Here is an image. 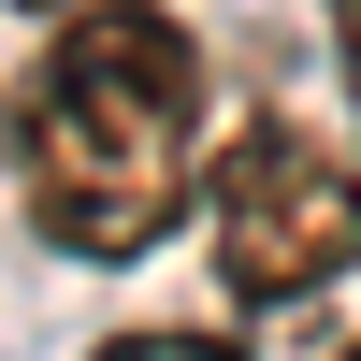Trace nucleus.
<instances>
[{"mask_svg": "<svg viewBox=\"0 0 361 361\" xmlns=\"http://www.w3.org/2000/svg\"><path fill=\"white\" fill-rule=\"evenodd\" d=\"M0 145H15L29 231H58L73 260H145L173 217H188L202 159H217L202 44L159 15V0H87V15H58L44 58L15 73Z\"/></svg>", "mask_w": 361, "mask_h": 361, "instance_id": "f257e3e1", "label": "nucleus"}, {"mask_svg": "<svg viewBox=\"0 0 361 361\" xmlns=\"http://www.w3.org/2000/svg\"><path fill=\"white\" fill-rule=\"evenodd\" d=\"M202 231H217V289L231 304H318V289L361 260V159H333L289 116H246V130L202 159Z\"/></svg>", "mask_w": 361, "mask_h": 361, "instance_id": "f03ea898", "label": "nucleus"}, {"mask_svg": "<svg viewBox=\"0 0 361 361\" xmlns=\"http://www.w3.org/2000/svg\"><path fill=\"white\" fill-rule=\"evenodd\" d=\"M102 361H246V347H217V333H102Z\"/></svg>", "mask_w": 361, "mask_h": 361, "instance_id": "7ed1b4c3", "label": "nucleus"}, {"mask_svg": "<svg viewBox=\"0 0 361 361\" xmlns=\"http://www.w3.org/2000/svg\"><path fill=\"white\" fill-rule=\"evenodd\" d=\"M333 58H347V102H361V0H333Z\"/></svg>", "mask_w": 361, "mask_h": 361, "instance_id": "20e7f679", "label": "nucleus"}, {"mask_svg": "<svg viewBox=\"0 0 361 361\" xmlns=\"http://www.w3.org/2000/svg\"><path fill=\"white\" fill-rule=\"evenodd\" d=\"M15 15H44V29H58V15H87V0H15Z\"/></svg>", "mask_w": 361, "mask_h": 361, "instance_id": "39448f33", "label": "nucleus"}, {"mask_svg": "<svg viewBox=\"0 0 361 361\" xmlns=\"http://www.w3.org/2000/svg\"><path fill=\"white\" fill-rule=\"evenodd\" d=\"M347 361H361V347H347Z\"/></svg>", "mask_w": 361, "mask_h": 361, "instance_id": "423d86ee", "label": "nucleus"}]
</instances>
